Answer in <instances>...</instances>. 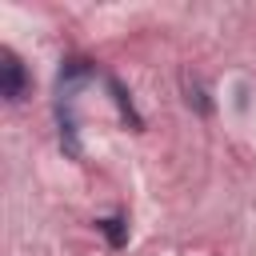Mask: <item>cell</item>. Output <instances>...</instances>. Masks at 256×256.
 <instances>
[{"mask_svg": "<svg viewBox=\"0 0 256 256\" xmlns=\"http://www.w3.org/2000/svg\"><path fill=\"white\" fill-rule=\"evenodd\" d=\"M0 88H4V100L8 104H20L24 96H28V88H32V76H28V68H24V60L12 52V48H0Z\"/></svg>", "mask_w": 256, "mask_h": 256, "instance_id": "6da1fadb", "label": "cell"}, {"mask_svg": "<svg viewBox=\"0 0 256 256\" xmlns=\"http://www.w3.org/2000/svg\"><path fill=\"white\" fill-rule=\"evenodd\" d=\"M104 84H108V92H112V100H116V108H120V116L132 124V128H144V116L136 112V104H132V96H128V88L116 80V76H104Z\"/></svg>", "mask_w": 256, "mask_h": 256, "instance_id": "7a4b0ae2", "label": "cell"}, {"mask_svg": "<svg viewBox=\"0 0 256 256\" xmlns=\"http://www.w3.org/2000/svg\"><path fill=\"white\" fill-rule=\"evenodd\" d=\"M96 228L104 232L108 248H124L128 244V220L124 216H104V220H96Z\"/></svg>", "mask_w": 256, "mask_h": 256, "instance_id": "3957f363", "label": "cell"}, {"mask_svg": "<svg viewBox=\"0 0 256 256\" xmlns=\"http://www.w3.org/2000/svg\"><path fill=\"white\" fill-rule=\"evenodd\" d=\"M188 104H196V112H200V116H208V112H212V104H208V96H204V88H200L196 80H188Z\"/></svg>", "mask_w": 256, "mask_h": 256, "instance_id": "277c9868", "label": "cell"}]
</instances>
